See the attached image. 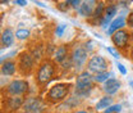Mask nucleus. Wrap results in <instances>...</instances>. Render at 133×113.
Here are the masks:
<instances>
[{
	"instance_id": "nucleus-13",
	"label": "nucleus",
	"mask_w": 133,
	"mask_h": 113,
	"mask_svg": "<svg viewBox=\"0 0 133 113\" xmlns=\"http://www.w3.org/2000/svg\"><path fill=\"white\" fill-rule=\"evenodd\" d=\"M115 14H116V7L115 5H109L105 9V13H104V17H102V22H101L102 28H106V26L109 25V22L111 21V18Z\"/></svg>"
},
{
	"instance_id": "nucleus-26",
	"label": "nucleus",
	"mask_w": 133,
	"mask_h": 113,
	"mask_svg": "<svg viewBox=\"0 0 133 113\" xmlns=\"http://www.w3.org/2000/svg\"><path fill=\"white\" fill-rule=\"evenodd\" d=\"M118 68H119V71H120V73H123V75H125L127 73V69L124 68V66L120 64V63H118Z\"/></svg>"
},
{
	"instance_id": "nucleus-25",
	"label": "nucleus",
	"mask_w": 133,
	"mask_h": 113,
	"mask_svg": "<svg viewBox=\"0 0 133 113\" xmlns=\"http://www.w3.org/2000/svg\"><path fill=\"white\" fill-rule=\"evenodd\" d=\"M106 50H108V51H109V53H110V54H111V55L114 57V58H119V54L116 53V51H115V50H114V49L108 48V46H106Z\"/></svg>"
},
{
	"instance_id": "nucleus-28",
	"label": "nucleus",
	"mask_w": 133,
	"mask_h": 113,
	"mask_svg": "<svg viewBox=\"0 0 133 113\" xmlns=\"http://www.w3.org/2000/svg\"><path fill=\"white\" fill-rule=\"evenodd\" d=\"M128 23H129V26H132L133 27V13L129 16V18H128Z\"/></svg>"
},
{
	"instance_id": "nucleus-14",
	"label": "nucleus",
	"mask_w": 133,
	"mask_h": 113,
	"mask_svg": "<svg viewBox=\"0 0 133 113\" xmlns=\"http://www.w3.org/2000/svg\"><path fill=\"white\" fill-rule=\"evenodd\" d=\"M124 26H125V18L122 16L118 17L116 19H114V21L110 23V26H109V28H108V33H109V35H113V33L116 32L118 30H122Z\"/></svg>"
},
{
	"instance_id": "nucleus-6",
	"label": "nucleus",
	"mask_w": 133,
	"mask_h": 113,
	"mask_svg": "<svg viewBox=\"0 0 133 113\" xmlns=\"http://www.w3.org/2000/svg\"><path fill=\"white\" fill-rule=\"evenodd\" d=\"M87 59V49L82 45H76L72 53V62L76 68H81Z\"/></svg>"
},
{
	"instance_id": "nucleus-10",
	"label": "nucleus",
	"mask_w": 133,
	"mask_h": 113,
	"mask_svg": "<svg viewBox=\"0 0 133 113\" xmlns=\"http://www.w3.org/2000/svg\"><path fill=\"white\" fill-rule=\"evenodd\" d=\"M96 9V0H83L78 8L81 17H90Z\"/></svg>"
},
{
	"instance_id": "nucleus-15",
	"label": "nucleus",
	"mask_w": 133,
	"mask_h": 113,
	"mask_svg": "<svg viewBox=\"0 0 133 113\" xmlns=\"http://www.w3.org/2000/svg\"><path fill=\"white\" fill-rule=\"evenodd\" d=\"M16 72V63L13 61H6L1 66V73L5 76H12Z\"/></svg>"
},
{
	"instance_id": "nucleus-7",
	"label": "nucleus",
	"mask_w": 133,
	"mask_h": 113,
	"mask_svg": "<svg viewBox=\"0 0 133 113\" xmlns=\"http://www.w3.org/2000/svg\"><path fill=\"white\" fill-rule=\"evenodd\" d=\"M108 62L104 57L101 55H94L90 61H88V69L91 72L99 73V72H104L108 68Z\"/></svg>"
},
{
	"instance_id": "nucleus-23",
	"label": "nucleus",
	"mask_w": 133,
	"mask_h": 113,
	"mask_svg": "<svg viewBox=\"0 0 133 113\" xmlns=\"http://www.w3.org/2000/svg\"><path fill=\"white\" fill-rule=\"evenodd\" d=\"M66 30V25H59L58 27H56V36H63V33L64 31Z\"/></svg>"
},
{
	"instance_id": "nucleus-4",
	"label": "nucleus",
	"mask_w": 133,
	"mask_h": 113,
	"mask_svg": "<svg viewBox=\"0 0 133 113\" xmlns=\"http://www.w3.org/2000/svg\"><path fill=\"white\" fill-rule=\"evenodd\" d=\"M131 36L132 35H131L129 31L122 28V30H118L116 32H114L111 35V41H113V44L115 45L116 48L123 49L128 45V43L131 40Z\"/></svg>"
},
{
	"instance_id": "nucleus-8",
	"label": "nucleus",
	"mask_w": 133,
	"mask_h": 113,
	"mask_svg": "<svg viewBox=\"0 0 133 113\" xmlns=\"http://www.w3.org/2000/svg\"><path fill=\"white\" fill-rule=\"evenodd\" d=\"M28 90V84L24 80H14L8 85V93L13 97L22 95Z\"/></svg>"
},
{
	"instance_id": "nucleus-19",
	"label": "nucleus",
	"mask_w": 133,
	"mask_h": 113,
	"mask_svg": "<svg viewBox=\"0 0 133 113\" xmlns=\"http://www.w3.org/2000/svg\"><path fill=\"white\" fill-rule=\"evenodd\" d=\"M110 76H111V73H109V72H105V71L104 72H99V73L95 75V81H97V82H106Z\"/></svg>"
},
{
	"instance_id": "nucleus-2",
	"label": "nucleus",
	"mask_w": 133,
	"mask_h": 113,
	"mask_svg": "<svg viewBox=\"0 0 133 113\" xmlns=\"http://www.w3.org/2000/svg\"><path fill=\"white\" fill-rule=\"evenodd\" d=\"M69 87L70 85L69 84H56L55 86H52L48 93V98L49 100L56 103V102H60L63 99H65V97L69 93Z\"/></svg>"
},
{
	"instance_id": "nucleus-31",
	"label": "nucleus",
	"mask_w": 133,
	"mask_h": 113,
	"mask_svg": "<svg viewBox=\"0 0 133 113\" xmlns=\"http://www.w3.org/2000/svg\"><path fill=\"white\" fill-rule=\"evenodd\" d=\"M129 85H131V87L133 89V81H131V82H129Z\"/></svg>"
},
{
	"instance_id": "nucleus-16",
	"label": "nucleus",
	"mask_w": 133,
	"mask_h": 113,
	"mask_svg": "<svg viewBox=\"0 0 133 113\" xmlns=\"http://www.w3.org/2000/svg\"><path fill=\"white\" fill-rule=\"evenodd\" d=\"M66 55H68V50H66V48L65 46H60L59 49H56L54 59H55V62L62 63V62H64V61H65Z\"/></svg>"
},
{
	"instance_id": "nucleus-29",
	"label": "nucleus",
	"mask_w": 133,
	"mask_h": 113,
	"mask_svg": "<svg viewBox=\"0 0 133 113\" xmlns=\"http://www.w3.org/2000/svg\"><path fill=\"white\" fill-rule=\"evenodd\" d=\"M0 1H1V4H4V3H9L10 0H0Z\"/></svg>"
},
{
	"instance_id": "nucleus-27",
	"label": "nucleus",
	"mask_w": 133,
	"mask_h": 113,
	"mask_svg": "<svg viewBox=\"0 0 133 113\" xmlns=\"http://www.w3.org/2000/svg\"><path fill=\"white\" fill-rule=\"evenodd\" d=\"M16 4L21 5V7H24V5H27V1L26 0H16Z\"/></svg>"
},
{
	"instance_id": "nucleus-30",
	"label": "nucleus",
	"mask_w": 133,
	"mask_h": 113,
	"mask_svg": "<svg viewBox=\"0 0 133 113\" xmlns=\"http://www.w3.org/2000/svg\"><path fill=\"white\" fill-rule=\"evenodd\" d=\"M74 113H87V112H84V111H78V112H74Z\"/></svg>"
},
{
	"instance_id": "nucleus-24",
	"label": "nucleus",
	"mask_w": 133,
	"mask_h": 113,
	"mask_svg": "<svg viewBox=\"0 0 133 113\" xmlns=\"http://www.w3.org/2000/svg\"><path fill=\"white\" fill-rule=\"evenodd\" d=\"M66 3L68 4H70L73 8H79V5H81V0H66Z\"/></svg>"
},
{
	"instance_id": "nucleus-9",
	"label": "nucleus",
	"mask_w": 133,
	"mask_h": 113,
	"mask_svg": "<svg viewBox=\"0 0 133 113\" xmlns=\"http://www.w3.org/2000/svg\"><path fill=\"white\" fill-rule=\"evenodd\" d=\"M18 67L23 73H28L33 67V57L30 53H22L19 55V61H18Z\"/></svg>"
},
{
	"instance_id": "nucleus-20",
	"label": "nucleus",
	"mask_w": 133,
	"mask_h": 113,
	"mask_svg": "<svg viewBox=\"0 0 133 113\" xmlns=\"http://www.w3.org/2000/svg\"><path fill=\"white\" fill-rule=\"evenodd\" d=\"M30 36V31L26 30V28H21V30H17L16 32V37L18 40H26L27 37Z\"/></svg>"
},
{
	"instance_id": "nucleus-11",
	"label": "nucleus",
	"mask_w": 133,
	"mask_h": 113,
	"mask_svg": "<svg viewBox=\"0 0 133 113\" xmlns=\"http://www.w3.org/2000/svg\"><path fill=\"white\" fill-rule=\"evenodd\" d=\"M119 89H120V82L118 80H115V79H109L105 82V85H104V91L106 94H109V95L115 94Z\"/></svg>"
},
{
	"instance_id": "nucleus-12",
	"label": "nucleus",
	"mask_w": 133,
	"mask_h": 113,
	"mask_svg": "<svg viewBox=\"0 0 133 113\" xmlns=\"http://www.w3.org/2000/svg\"><path fill=\"white\" fill-rule=\"evenodd\" d=\"M14 43V33L10 28H5L3 32H1V45L3 48H8V46H12Z\"/></svg>"
},
{
	"instance_id": "nucleus-32",
	"label": "nucleus",
	"mask_w": 133,
	"mask_h": 113,
	"mask_svg": "<svg viewBox=\"0 0 133 113\" xmlns=\"http://www.w3.org/2000/svg\"><path fill=\"white\" fill-rule=\"evenodd\" d=\"M132 58H133V48H132Z\"/></svg>"
},
{
	"instance_id": "nucleus-18",
	"label": "nucleus",
	"mask_w": 133,
	"mask_h": 113,
	"mask_svg": "<svg viewBox=\"0 0 133 113\" xmlns=\"http://www.w3.org/2000/svg\"><path fill=\"white\" fill-rule=\"evenodd\" d=\"M23 104V99L19 97H14V98H10L8 100V105L10 109H18L21 105Z\"/></svg>"
},
{
	"instance_id": "nucleus-17",
	"label": "nucleus",
	"mask_w": 133,
	"mask_h": 113,
	"mask_svg": "<svg viewBox=\"0 0 133 113\" xmlns=\"http://www.w3.org/2000/svg\"><path fill=\"white\" fill-rule=\"evenodd\" d=\"M111 102H113V99H111L110 97L101 98L99 102H97V104H96V109H97V111H100V109L109 108V107H110V104H111Z\"/></svg>"
},
{
	"instance_id": "nucleus-21",
	"label": "nucleus",
	"mask_w": 133,
	"mask_h": 113,
	"mask_svg": "<svg viewBox=\"0 0 133 113\" xmlns=\"http://www.w3.org/2000/svg\"><path fill=\"white\" fill-rule=\"evenodd\" d=\"M105 9H106V8H105L104 3H99V4H97V8H96L95 12H94V17H95V18H101V17L104 16L102 13L105 12Z\"/></svg>"
},
{
	"instance_id": "nucleus-1",
	"label": "nucleus",
	"mask_w": 133,
	"mask_h": 113,
	"mask_svg": "<svg viewBox=\"0 0 133 113\" xmlns=\"http://www.w3.org/2000/svg\"><path fill=\"white\" fill-rule=\"evenodd\" d=\"M91 84H92V77L91 75L86 71L82 72L76 81V94L77 95H86L91 90Z\"/></svg>"
},
{
	"instance_id": "nucleus-22",
	"label": "nucleus",
	"mask_w": 133,
	"mask_h": 113,
	"mask_svg": "<svg viewBox=\"0 0 133 113\" xmlns=\"http://www.w3.org/2000/svg\"><path fill=\"white\" fill-rule=\"evenodd\" d=\"M122 109V105L120 104H118V105H111V107H109V108H106L104 113H114V112H119Z\"/></svg>"
},
{
	"instance_id": "nucleus-5",
	"label": "nucleus",
	"mask_w": 133,
	"mask_h": 113,
	"mask_svg": "<svg viewBox=\"0 0 133 113\" xmlns=\"http://www.w3.org/2000/svg\"><path fill=\"white\" fill-rule=\"evenodd\" d=\"M44 109L45 105L40 98H28L23 104L24 113H41Z\"/></svg>"
},
{
	"instance_id": "nucleus-3",
	"label": "nucleus",
	"mask_w": 133,
	"mask_h": 113,
	"mask_svg": "<svg viewBox=\"0 0 133 113\" xmlns=\"http://www.w3.org/2000/svg\"><path fill=\"white\" fill-rule=\"evenodd\" d=\"M54 75V64L50 61H45L44 63H41V66L38 67L37 71V82L41 85L48 84L51 77Z\"/></svg>"
}]
</instances>
